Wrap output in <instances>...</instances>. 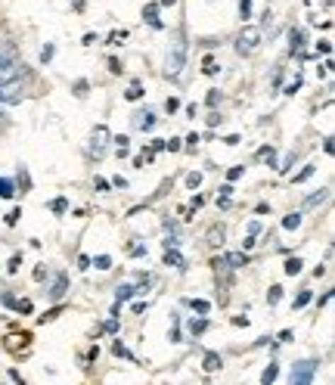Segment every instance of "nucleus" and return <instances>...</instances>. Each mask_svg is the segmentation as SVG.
<instances>
[{
	"mask_svg": "<svg viewBox=\"0 0 335 385\" xmlns=\"http://www.w3.org/2000/svg\"><path fill=\"white\" fill-rule=\"evenodd\" d=\"M183 62H186V40L177 38L174 47L168 50V65H165V72H168V75H181Z\"/></svg>",
	"mask_w": 335,
	"mask_h": 385,
	"instance_id": "1",
	"label": "nucleus"
},
{
	"mask_svg": "<svg viewBox=\"0 0 335 385\" xmlns=\"http://www.w3.org/2000/svg\"><path fill=\"white\" fill-rule=\"evenodd\" d=\"M317 360H301V364H295V370H292V385H307L310 379H314V373H317Z\"/></svg>",
	"mask_w": 335,
	"mask_h": 385,
	"instance_id": "2",
	"label": "nucleus"
},
{
	"mask_svg": "<svg viewBox=\"0 0 335 385\" xmlns=\"http://www.w3.org/2000/svg\"><path fill=\"white\" fill-rule=\"evenodd\" d=\"M261 44V31L258 28H245L242 31V35L239 38H236V53H251V50H255V47Z\"/></svg>",
	"mask_w": 335,
	"mask_h": 385,
	"instance_id": "3",
	"label": "nucleus"
},
{
	"mask_svg": "<svg viewBox=\"0 0 335 385\" xmlns=\"http://www.w3.org/2000/svg\"><path fill=\"white\" fill-rule=\"evenodd\" d=\"M22 87L19 84V78H13V81H6V84H0V100L4 103H16V100H22Z\"/></svg>",
	"mask_w": 335,
	"mask_h": 385,
	"instance_id": "4",
	"label": "nucleus"
},
{
	"mask_svg": "<svg viewBox=\"0 0 335 385\" xmlns=\"http://www.w3.org/2000/svg\"><path fill=\"white\" fill-rule=\"evenodd\" d=\"M13 78H19V62L13 56H0V84H6Z\"/></svg>",
	"mask_w": 335,
	"mask_h": 385,
	"instance_id": "5",
	"label": "nucleus"
},
{
	"mask_svg": "<svg viewBox=\"0 0 335 385\" xmlns=\"http://www.w3.org/2000/svg\"><path fill=\"white\" fill-rule=\"evenodd\" d=\"M106 143H109V128L100 125V128L93 130V150H96V155L106 152Z\"/></svg>",
	"mask_w": 335,
	"mask_h": 385,
	"instance_id": "6",
	"label": "nucleus"
},
{
	"mask_svg": "<svg viewBox=\"0 0 335 385\" xmlns=\"http://www.w3.org/2000/svg\"><path fill=\"white\" fill-rule=\"evenodd\" d=\"M134 125L140 128V130H149L152 125H155V116L149 109H143V112H137V118H134Z\"/></svg>",
	"mask_w": 335,
	"mask_h": 385,
	"instance_id": "7",
	"label": "nucleus"
},
{
	"mask_svg": "<svg viewBox=\"0 0 335 385\" xmlns=\"http://www.w3.org/2000/svg\"><path fill=\"white\" fill-rule=\"evenodd\" d=\"M202 367H205V373H217L220 367H224V357L215 355V351H208V355H205V364H202Z\"/></svg>",
	"mask_w": 335,
	"mask_h": 385,
	"instance_id": "8",
	"label": "nucleus"
},
{
	"mask_svg": "<svg viewBox=\"0 0 335 385\" xmlns=\"http://www.w3.org/2000/svg\"><path fill=\"white\" fill-rule=\"evenodd\" d=\"M143 19L149 22L152 28H161V19H159V4H149V6H146V10H143Z\"/></svg>",
	"mask_w": 335,
	"mask_h": 385,
	"instance_id": "9",
	"label": "nucleus"
},
{
	"mask_svg": "<svg viewBox=\"0 0 335 385\" xmlns=\"http://www.w3.org/2000/svg\"><path fill=\"white\" fill-rule=\"evenodd\" d=\"M165 264H168V267H177V270L186 267V264H183V255H181L177 249H174V252H171V249L165 252Z\"/></svg>",
	"mask_w": 335,
	"mask_h": 385,
	"instance_id": "10",
	"label": "nucleus"
},
{
	"mask_svg": "<svg viewBox=\"0 0 335 385\" xmlns=\"http://www.w3.org/2000/svg\"><path fill=\"white\" fill-rule=\"evenodd\" d=\"M65 289H69V280H65V274H62V277H56V286L50 289V296H53V298H62Z\"/></svg>",
	"mask_w": 335,
	"mask_h": 385,
	"instance_id": "11",
	"label": "nucleus"
},
{
	"mask_svg": "<svg viewBox=\"0 0 335 385\" xmlns=\"http://www.w3.org/2000/svg\"><path fill=\"white\" fill-rule=\"evenodd\" d=\"M227 264H230V267L249 264V255H245V249H242V252H233V255H227Z\"/></svg>",
	"mask_w": 335,
	"mask_h": 385,
	"instance_id": "12",
	"label": "nucleus"
},
{
	"mask_svg": "<svg viewBox=\"0 0 335 385\" xmlns=\"http://www.w3.org/2000/svg\"><path fill=\"white\" fill-rule=\"evenodd\" d=\"M224 227H211V230H208V242L211 245H224Z\"/></svg>",
	"mask_w": 335,
	"mask_h": 385,
	"instance_id": "13",
	"label": "nucleus"
},
{
	"mask_svg": "<svg viewBox=\"0 0 335 385\" xmlns=\"http://www.w3.org/2000/svg\"><path fill=\"white\" fill-rule=\"evenodd\" d=\"M283 227H285V230H298V227H301V215H298V211H295V215H285L283 218Z\"/></svg>",
	"mask_w": 335,
	"mask_h": 385,
	"instance_id": "14",
	"label": "nucleus"
},
{
	"mask_svg": "<svg viewBox=\"0 0 335 385\" xmlns=\"http://www.w3.org/2000/svg\"><path fill=\"white\" fill-rule=\"evenodd\" d=\"M301 264H305V261H301V258H289V261H285V274H289V277L301 274Z\"/></svg>",
	"mask_w": 335,
	"mask_h": 385,
	"instance_id": "15",
	"label": "nucleus"
},
{
	"mask_svg": "<svg viewBox=\"0 0 335 385\" xmlns=\"http://www.w3.org/2000/svg\"><path fill=\"white\" fill-rule=\"evenodd\" d=\"M137 296V286H118V301H127Z\"/></svg>",
	"mask_w": 335,
	"mask_h": 385,
	"instance_id": "16",
	"label": "nucleus"
},
{
	"mask_svg": "<svg viewBox=\"0 0 335 385\" xmlns=\"http://www.w3.org/2000/svg\"><path fill=\"white\" fill-rule=\"evenodd\" d=\"M276 376H280V367L271 364V367H267V370H264V376H261V382H267V385H271V382L276 379Z\"/></svg>",
	"mask_w": 335,
	"mask_h": 385,
	"instance_id": "17",
	"label": "nucleus"
},
{
	"mask_svg": "<svg viewBox=\"0 0 335 385\" xmlns=\"http://www.w3.org/2000/svg\"><path fill=\"white\" fill-rule=\"evenodd\" d=\"M205 330H208V320H202V317H199V320H190V333L193 335H202Z\"/></svg>",
	"mask_w": 335,
	"mask_h": 385,
	"instance_id": "18",
	"label": "nucleus"
},
{
	"mask_svg": "<svg viewBox=\"0 0 335 385\" xmlns=\"http://www.w3.org/2000/svg\"><path fill=\"white\" fill-rule=\"evenodd\" d=\"M50 208L56 211V215H65V211H69V199H62V196H59V199L50 202Z\"/></svg>",
	"mask_w": 335,
	"mask_h": 385,
	"instance_id": "19",
	"label": "nucleus"
},
{
	"mask_svg": "<svg viewBox=\"0 0 335 385\" xmlns=\"http://www.w3.org/2000/svg\"><path fill=\"white\" fill-rule=\"evenodd\" d=\"M16 190H13V180H6V177H0V196H4V199H10Z\"/></svg>",
	"mask_w": 335,
	"mask_h": 385,
	"instance_id": "20",
	"label": "nucleus"
},
{
	"mask_svg": "<svg viewBox=\"0 0 335 385\" xmlns=\"http://www.w3.org/2000/svg\"><path fill=\"white\" fill-rule=\"evenodd\" d=\"M143 94H146V90H143V84H130V90H127L125 96H127V100H140Z\"/></svg>",
	"mask_w": 335,
	"mask_h": 385,
	"instance_id": "21",
	"label": "nucleus"
},
{
	"mask_svg": "<svg viewBox=\"0 0 335 385\" xmlns=\"http://www.w3.org/2000/svg\"><path fill=\"white\" fill-rule=\"evenodd\" d=\"M326 196H329V190H320V193H314V196H310V199L305 202V206H307V208H310V206H320V202L326 199Z\"/></svg>",
	"mask_w": 335,
	"mask_h": 385,
	"instance_id": "22",
	"label": "nucleus"
},
{
	"mask_svg": "<svg viewBox=\"0 0 335 385\" xmlns=\"http://www.w3.org/2000/svg\"><path fill=\"white\" fill-rule=\"evenodd\" d=\"M280 298H283V286H271V292H267V301H271V305H276Z\"/></svg>",
	"mask_w": 335,
	"mask_h": 385,
	"instance_id": "23",
	"label": "nucleus"
},
{
	"mask_svg": "<svg viewBox=\"0 0 335 385\" xmlns=\"http://www.w3.org/2000/svg\"><path fill=\"white\" fill-rule=\"evenodd\" d=\"M301 44H305V31H292V53L301 50Z\"/></svg>",
	"mask_w": 335,
	"mask_h": 385,
	"instance_id": "24",
	"label": "nucleus"
},
{
	"mask_svg": "<svg viewBox=\"0 0 335 385\" xmlns=\"http://www.w3.org/2000/svg\"><path fill=\"white\" fill-rule=\"evenodd\" d=\"M310 174H314V165H307V168H301V171H298V174H295V177H292V180H295V184H305V180H307Z\"/></svg>",
	"mask_w": 335,
	"mask_h": 385,
	"instance_id": "25",
	"label": "nucleus"
},
{
	"mask_svg": "<svg viewBox=\"0 0 335 385\" xmlns=\"http://www.w3.org/2000/svg\"><path fill=\"white\" fill-rule=\"evenodd\" d=\"M190 305H193V311H199V314H208V311H211V305H208V301H202V298H193Z\"/></svg>",
	"mask_w": 335,
	"mask_h": 385,
	"instance_id": "26",
	"label": "nucleus"
},
{
	"mask_svg": "<svg viewBox=\"0 0 335 385\" xmlns=\"http://www.w3.org/2000/svg\"><path fill=\"white\" fill-rule=\"evenodd\" d=\"M239 16H242V22L251 19V0H239Z\"/></svg>",
	"mask_w": 335,
	"mask_h": 385,
	"instance_id": "27",
	"label": "nucleus"
},
{
	"mask_svg": "<svg viewBox=\"0 0 335 385\" xmlns=\"http://www.w3.org/2000/svg\"><path fill=\"white\" fill-rule=\"evenodd\" d=\"M93 264H96V270H109V267H112V258H109V255H100V258L93 261Z\"/></svg>",
	"mask_w": 335,
	"mask_h": 385,
	"instance_id": "28",
	"label": "nucleus"
},
{
	"mask_svg": "<svg viewBox=\"0 0 335 385\" xmlns=\"http://www.w3.org/2000/svg\"><path fill=\"white\" fill-rule=\"evenodd\" d=\"M186 184H190V190H195V186L202 184V174H199V171H193V174L186 177Z\"/></svg>",
	"mask_w": 335,
	"mask_h": 385,
	"instance_id": "29",
	"label": "nucleus"
},
{
	"mask_svg": "<svg viewBox=\"0 0 335 385\" xmlns=\"http://www.w3.org/2000/svg\"><path fill=\"white\" fill-rule=\"evenodd\" d=\"M87 87H91L87 81H75V96H87Z\"/></svg>",
	"mask_w": 335,
	"mask_h": 385,
	"instance_id": "30",
	"label": "nucleus"
},
{
	"mask_svg": "<svg viewBox=\"0 0 335 385\" xmlns=\"http://www.w3.org/2000/svg\"><path fill=\"white\" fill-rule=\"evenodd\" d=\"M125 38H127V31H112V35H109V44H121Z\"/></svg>",
	"mask_w": 335,
	"mask_h": 385,
	"instance_id": "31",
	"label": "nucleus"
},
{
	"mask_svg": "<svg viewBox=\"0 0 335 385\" xmlns=\"http://www.w3.org/2000/svg\"><path fill=\"white\" fill-rule=\"evenodd\" d=\"M19 215H22V208H13L10 215H6V224H10V227H13V224H19Z\"/></svg>",
	"mask_w": 335,
	"mask_h": 385,
	"instance_id": "32",
	"label": "nucleus"
},
{
	"mask_svg": "<svg viewBox=\"0 0 335 385\" xmlns=\"http://www.w3.org/2000/svg\"><path fill=\"white\" fill-rule=\"evenodd\" d=\"M62 314V308H53V311H47L44 317H40V323H47V320H53V317H59Z\"/></svg>",
	"mask_w": 335,
	"mask_h": 385,
	"instance_id": "33",
	"label": "nucleus"
},
{
	"mask_svg": "<svg viewBox=\"0 0 335 385\" xmlns=\"http://www.w3.org/2000/svg\"><path fill=\"white\" fill-rule=\"evenodd\" d=\"M19 264H22V258H19V255H13V258H10V264H6V270H10V274H16V270H19Z\"/></svg>",
	"mask_w": 335,
	"mask_h": 385,
	"instance_id": "34",
	"label": "nucleus"
},
{
	"mask_svg": "<svg viewBox=\"0 0 335 385\" xmlns=\"http://www.w3.org/2000/svg\"><path fill=\"white\" fill-rule=\"evenodd\" d=\"M16 311L19 314H31V301H16Z\"/></svg>",
	"mask_w": 335,
	"mask_h": 385,
	"instance_id": "35",
	"label": "nucleus"
},
{
	"mask_svg": "<svg viewBox=\"0 0 335 385\" xmlns=\"http://www.w3.org/2000/svg\"><path fill=\"white\" fill-rule=\"evenodd\" d=\"M307 301H310V292L305 289V292H301V296L295 298V308H305V305H307Z\"/></svg>",
	"mask_w": 335,
	"mask_h": 385,
	"instance_id": "36",
	"label": "nucleus"
},
{
	"mask_svg": "<svg viewBox=\"0 0 335 385\" xmlns=\"http://www.w3.org/2000/svg\"><path fill=\"white\" fill-rule=\"evenodd\" d=\"M53 53H56V50H53V44H47V47H44V53H40V60L50 62V60H53Z\"/></svg>",
	"mask_w": 335,
	"mask_h": 385,
	"instance_id": "37",
	"label": "nucleus"
},
{
	"mask_svg": "<svg viewBox=\"0 0 335 385\" xmlns=\"http://www.w3.org/2000/svg\"><path fill=\"white\" fill-rule=\"evenodd\" d=\"M165 109L168 112H177V109H181V100H177V96H171V100L165 103Z\"/></svg>",
	"mask_w": 335,
	"mask_h": 385,
	"instance_id": "38",
	"label": "nucleus"
},
{
	"mask_svg": "<svg viewBox=\"0 0 335 385\" xmlns=\"http://www.w3.org/2000/svg\"><path fill=\"white\" fill-rule=\"evenodd\" d=\"M112 351H115V355H118V357H130V355H127V348H125V345H121V342H115V345H112Z\"/></svg>",
	"mask_w": 335,
	"mask_h": 385,
	"instance_id": "39",
	"label": "nucleus"
},
{
	"mask_svg": "<svg viewBox=\"0 0 335 385\" xmlns=\"http://www.w3.org/2000/svg\"><path fill=\"white\" fill-rule=\"evenodd\" d=\"M317 50H320V53H326V56H329V53H332V44H329V40H320V44H317Z\"/></svg>",
	"mask_w": 335,
	"mask_h": 385,
	"instance_id": "40",
	"label": "nucleus"
},
{
	"mask_svg": "<svg viewBox=\"0 0 335 385\" xmlns=\"http://www.w3.org/2000/svg\"><path fill=\"white\" fill-rule=\"evenodd\" d=\"M217 100H220V94H217V90H211V94H208V106H211V109L217 106Z\"/></svg>",
	"mask_w": 335,
	"mask_h": 385,
	"instance_id": "41",
	"label": "nucleus"
},
{
	"mask_svg": "<svg viewBox=\"0 0 335 385\" xmlns=\"http://www.w3.org/2000/svg\"><path fill=\"white\" fill-rule=\"evenodd\" d=\"M96 190H100V193H106V190H109V180H103V177H96Z\"/></svg>",
	"mask_w": 335,
	"mask_h": 385,
	"instance_id": "42",
	"label": "nucleus"
},
{
	"mask_svg": "<svg viewBox=\"0 0 335 385\" xmlns=\"http://www.w3.org/2000/svg\"><path fill=\"white\" fill-rule=\"evenodd\" d=\"M245 174V168H230V180H239Z\"/></svg>",
	"mask_w": 335,
	"mask_h": 385,
	"instance_id": "43",
	"label": "nucleus"
},
{
	"mask_svg": "<svg viewBox=\"0 0 335 385\" xmlns=\"http://www.w3.org/2000/svg\"><path fill=\"white\" fill-rule=\"evenodd\" d=\"M78 267H81V270H87V267H91V258L81 255V258H78Z\"/></svg>",
	"mask_w": 335,
	"mask_h": 385,
	"instance_id": "44",
	"label": "nucleus"
},
{
	"mask_svg": "<svg viewBox=\"0 0 335 385\" xmlns=\"http://www.w3.org/2000/svg\"><path fill=\"white\" fill-rule=\"evenodd\" d=\"M239 140H242V137H239V134H230V137H227V140H224V143H227V146H236V143H239Z\"/></svg>",
	"mask_w": 335,
	"mask_h": 385,
	"instance_id": "45",
	"label": "nucleus"
},
{
	"mask_svg": "<svg viewBox=\"0 0 335 385\" xmlns=\"http://www.w3.org/2000/svg\"><path fill=\"white\" fill-rule=\"evenodd\" d=\"M4 305H6V308H16V298L10 296V292H4Z\"/></svg>",
	"mask_w": 335,
	"mask_h": 385,
	"instance_id": "46",
	"label": "nucleus"
},
{
	"mask_svg": "<svg viewBox=\"0 0 335 385\" xmlns=\"http://www.w3.org/2000/svg\"><path fill=\"white\" fill-rule=\"evenodd\" d=\"M112 184H115L118 190H125V186H127V180H125V177H112Z\"/></svg>",
	"mask_w": 335,
	"mask_h": 385,
	"instance_id": "47",
	"label": "nucleus"
},
{
	"mask_svg": "<svg viewBox=\"0 0 335 385\" xmlns=\"http://www.w3.org/2000/svg\"><path fill=\"white\" fill-rule=\"evenodd\" d=\"M103 330H106V333H118V323H115V320H109V323L103 326Z\"/></svg>",
	"mask_w": 335,
	"mask_h": 385,
	"instance_id": "48",
	"label": "nucleus"
},
{
	"mask_svg": "<svg viewBox=\"0 0 335 385\" xmlns=\"http://www.w3.org/2000/svg\"><path fill=\"white\" fill-rule=\"evenodd\" d=\"M165 146H168V150H171V152H177V150H181V140H168Z\"/></svg>",
	"mask_w": 335,
	"mask_h": 385,
	"instance_id": "49",
	"label": "nucleus"
},
{
	"mask_svg": "<svg viewBox=\"0 0 335 385\" xmlns=\"http://www.w3.org/2000/svg\"><path fill=\"white\" fill-rule=\"evenodd\" d=\"M233 326H249V317H233Z\"/></svg>",
	"mask_w": 335,
	"mask_h": 385,
	"instance_id": "50",
	"label": "nucleus"
},
{
	"mask_svg": "<svg viewBox=\"0 0 335 385\" xmlns=\"http://www.w3.org/2000/svg\"><path fill=\"white\" fill-rule=\"evenodd\" d=\"M109 69H112V72H115V75H118V72H121V62H118V60H109Z\"/></svg>",
	"mask_w": 335,
	"mask_h": 385,
	"instance_id": "51",
	"label": "nucleus"
},
{
	"mask_svg": "<svg viewBox=\"0 0 335 385\" xmlns=\"http://www.w3.org/2000/svg\"><path fill=\"white\" fill-rule=\"evenodd\" d=\"M159 4H161V6H174L177 0H159Z\"/></svg>",
	"mask_w": 335,
	"mask_h": 385,
	"instance_id": "52",
	"label": "nucleus"
}]
</instances>
